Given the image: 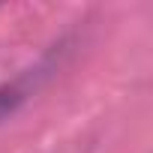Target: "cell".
<instances>
[{
    "instance_id": "6da1fadb",
    "label": "cell",
    "mask_w": 153,
    "mask_h": 153,
    "mask_svg": "<svg viewBox=\"0 0 153 153\" xmlns=\"http://www.w3.org/2000/svg\"><path fill=\"white\" fill-rule=\"evenodd\" d=\"M27 99V87L21 84H3L0 87V120H6L9 114H15V108Z\"/></svg>"
}]
</instances>
